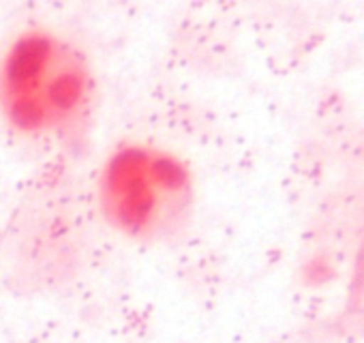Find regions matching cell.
Listing matches in <instances>:
<instances>
[{
  "label": "cell",
  "mask_w": 364,
  "mask_h": 343,
  "mask_svg": "<svg viewBox=\"0 0 364 343\" xmlns=\"http://www.w3.org/2000/svg\"><path fill=\"white\" fill-rule=\"evenodd\" d=\"M90 56L67 35L31 26L0 54V118L20 137L77 146L99 112Z\"/></svg>",
  "instance_id": "cell-1"
},
{
  "label": "cell",
  "mask_w": 364,
  "mask_h": 343,
  "mask_svg": "<svg viewBox=\"0 0 364 343\" xmlns=\"http://www.w3.org/2000/svg\"><path fill=\"white\" fill-rule=\"evenodd\" d=\"M95 198L101 219L135 245H169L185 234L198 204L191 163L154 142H120L103 159Z\"/></svg>",
  "instance_id": "cell-2"
}]
</instances>
